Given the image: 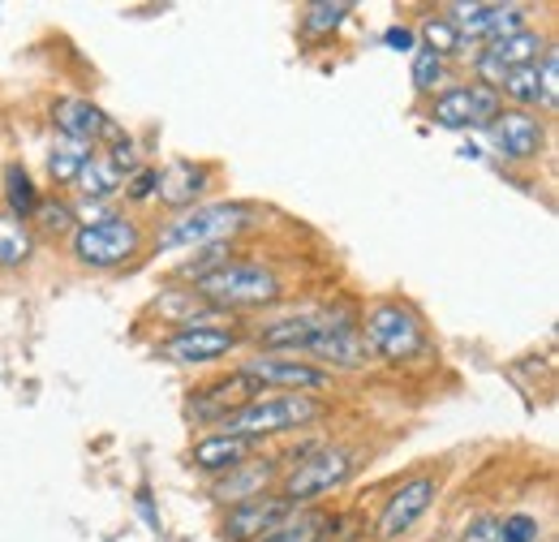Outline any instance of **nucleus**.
I'll return each instance as SVG.
<instances>
[{
	"instance_id": "nucleus-1",
	"label": "nucleus",
	"mask_w": 559,
	"mask_h": 542,
	"mask_svg": "<svg viewBox=\"0 0 559 542\" xmlns=\"http://www.w3.org/2000/svg\"><path fill=\"white\" fill-rule=\"evenodd\" d=\"M323 417V401L306 397V392H263L259 401L237 409L233 417L219 422V435H241V439H267V435H284V431H301L310 422Z\"/></svg>"
},
{
	"instance_id": "nucleus-2",
	"label": "nucleus",
	"mask_w": 559,
	"mask_h": 542,
	"mask_svg": "<svg viewBox=\"0 0 559 542\" xmlns=\"http://www.w3.org/2000/svg\"><path fill=\"white\" fill-rule=\"evenodd\" d=\"M254 224V207L250 203H203L181 211L159 237V250H207V246H224L228 237L246 233Z\"/></svg>"
},
{
	"instance_id": "nucleus-3",
	"label": "nucleus",
	"mask_w": 559,
	"mask_h": 542,
	"mask_svg": "<svg viewBox=\"0 0 559 542\" xmlns=\"http://www.w3.org/2000/svg\"><path fill=\"white\" fill-rule=\"evenodd\" d=\"M194 293L215 310H254L280 297V275L263 263H224L203 280H194Z\"/></svg>"
},
{
	"instance_id": "nucleus-4",
	"label": "nucleus",
	"mask_w": 559,
	"mask_h": 542,
	"mask_svg": "<svg viewBox=\"0 0 559 542\" xmlns=\"http://www.w3.org/2000/svg\"><path fill=\"white\" fill-rule=\"evenodd\" d=\"M353 452L345 448H310L306 457H297L293 461V470L284 474V486H280V495L288 499V504H314V499H323V495H332V491H341L345 482L353 478Z\"/></svg>"
},
{
	"instance_id": "nucleus-5",
	"label": "nucleus",
	"mask_w": 559,
	"mask_h": 542,
	"mask_svg": "<svg viewBox=\"0 0 559 542\" xmlns=\"http://www.w3.org/2000/svg\"><path fill=\"white\" fill-rule=\"evenodd\" d=\"M142 250V228L126 215L91 220L73 233V259L86 268H121Z\"/></svg>"
},
{
	"instance_id": "nucleus-6",
	"label": "nucleus",
	"mask_w": 559,
	"mask_h": 542,
	"mask_svg": "<svg viewBox=\"0 0 559 542\" xmlns=\"http://www.w3.org/2000/svg\"><path fill=\"white\" fill-rule=\"evenodd\" d=\"M361 328H366L361 340H366L370 353L383 357V362H414L421 349H426V332H421L418 315L405 310L401 302H379V306H370V315H366Z\"/></svg>"
},
{
	"instance_id": "nucleus-7",
	"label": "nucleus",
	"mask_w": 559,
	"mask_h": 542,
	"mask_svg": "<svg viewBox=\"0 0 559 542\" xmlns=\"http://www.w3.org/2000/svg\"><path fill=\"white\" fill-rule=\"evenodd\" d=\"M499 108H503L499 91H490L483 82H465V86H448L443 95H435L430 121L443 130H487L499 117Z\"/></svg>"
},
{
	"instance_id": "nucleus-8",
	"label": "nucleus",
	"mask_w": 559,
	"mask_h": 542,
	"mask_svg": "<svg viewBox=\"0 0 559 542\" xmlns=\"http://www.w3.org/2000/svg\"><path fill=\"white\" fill-rule=\"evenodd\" d=\"M443 13L456 26L461 44H495V39H508V35L525 31V9L521 4H483V0H469V4H448Z\"/></svg>"
},
{
	"instance_id": "nucleus-9",
	"label": "nucleus",
	"mask_w": 559,
	"mask_h": 542,
	"mask_svg": "<svg viewBox=\"0 0 559 542\" xmlns=\"http://www.w3.org/2000/svg\"><path fill=\"white\" fill-rule=\"evenodd\" d=\"M241 375H250L263 392H323L332 388V370L310 366V362H293V357H276V353H259L250 362H241Z\"/></svg>"
},
{
	"instance_id": "nucleus-10",
	"label": "nucleus",
	"mask_w": 559,
	"mask_h": 542,
	"mask_svg": "<svg viewBox=\"0 0 559 542\" xmlns=\"http://www.w3.org/2000/svg\"><path fill=\"white\" fill-rule=\"evenodd\" d=\"M435 495H439V478H430V474L409 478V482H405V486H396V491H392V499L383 504V512H379V521H374V534H379L383 542L405 539L421 517L430 512Z\"/></svg>"
},
{
	"instance_id": "nucleus-11",
	"label": "nucleus",
	"mask_w": 559,
	"mask_h": 542,
	"mask_svg": "<svg viewBox=\"0 0 559 542\" xmlns=\"http://www.w3.org/2000/svg\"><path fill=\"white\" fill-rule=\"evenodd\" d=\"M293 508H297V504H288L280 491H267V495L246 499V504H233V508L224 512L219 539L224 542H259L263 534H272Z\"/></svg>"
},
{
	"instance_id": "nucleus-12",
	"label": "nucleus",
	"mask_w": 559,
	"mask_h": 542,
	"mask_svg": "<svg viewBox=\"0 0 559 542\" xmlns=\"http://www.w3.org/2000/svg\"><path fill=\"white\" fill-rule=\"evenodd\" d=\"M233 349H237V332L233 328L199 323V328H177L173 337L159 344V357H168L177 366H207V362H219Z\"/></svg>"
},
{
	"instance_id": "nucleus-13",
	"label": "nucleus",
	"mask_w": 559,
	"mask_h": 542,
	"mask_svg": "<svg viewBox=\"0 0 559 542\" xmlns=\"http://www.w3.org/2000/svg\"><path fill=\"white\" fill-rule=\"evenodd\" d=\"M543 35L538 31H516V35H508V39H495V44H487L478 57H474V66H478V82L483 86H490V91H499V82L512 73V69L521 66H534L538 57H543Z\"/></svg>"
},
{
	"instance_id": "nucleus-14",
	"label": "nucleus",
	"mask_w": 559,
	"mask_h": 542,
	"mask_svg": "<svg viewBox=\"0 0 559 542\" xmlns=\"http://www.w3.org/2000/svg\"><path fill=\"white\" fill-rule=\"evenodd\" d=\"M259 397H263V388L250 375L233 370L228 379H215L207 388L190 392V417L194 422H207V426H219L224 417H233L237 409H246L250 401H259Z\"/></svg>"
},
{
	"instance_id": "nucleus-15",
	"label": "nucleus",
	"mask_w": 559,
	"mask_h": 542,
	"mask_svg": "<svg viewBox=\"0 0 559 542\" xmlns=\"http://www.w3.org/2000/svg\"><path fill=\"white\" fill-rule=\"evenodd\" d=\"M490 146L503 155V160H538L543 142H547V130L534 113L525 108H499V117L487 126Z\"/></svg>"
},
{
	"instance_id": "nucleus-16",
	"label": "nucleus",
	"mask_w": 559,
	"mask_h": 542,
	"mask_svg": "<svg viewBox=\"0 0 559 542\" xmlns=\"http://www.w3.org/2000/svg\"><path fill=\"white\" fill-rule=\"evenodd\" d=\"M306 353H314V357H323L328 366H341V370H361V366H370V344L361 340V328L353 323V319H323V332L314 337V344L306 349Z\"/></svg>"
},
{
	"instance_id": "nucleus-17",
	"label": "nucleus",
	"mask_w": 559,
	"mask_h": 542,
	"mask_svg": "<svg viewBox=\"0 0 559 542\" xmlns=\"http://www.w3.org/2000/svg\"><path fill=\"white\" fill-rule=\"evenodd\" d=\"M52 121H57V130L61 138H70V142H82V146H95L99 138H121V130L91 104V99H82V95H66V99H57L52 104Z\"/></svg>"
},
{
	"instance_id": "nucleus-18",
	"label": "nucleus",
	"mask_w": 559,
	"mask_h": 542,
	"mask_svg": "<svg viewBox=\"0 0 559 542\" xmlns=\"http://www.w3.org/2000/svg\"><path fill=\"white\" fill-rule=\"evenodd\" d=\"M207 181H211L207 164L173 160L168 168H155V199L164 207H173V211H190V207H199Z\"/></svg>"
},
{
	"instance_id": "nucleus-19",
	"label": "nucleus",
	"mask_w": 559,
	"mask_h": 542,
	"mask_svg": "<svg viewBox=\"0 0 559 542\" xmlns=\"http://www.w3.org/2000/svg\"><path fill=\"white\" fill-rule=\"evenodd\" d=\"M254 439H241V435H207V439H199L194 448H190V461H194V470H203V474H228V470H237V466H246V461H254Z\"/></svg>"
},
{
	"instance_id": "nucleus-20",
	"label": "nucleus",
	"mask_w": 559,
	"mask_h": 542,
	"mask_svg": "<svg viewBox=\"0 0 559 542\" xmlns=\"http://www.w3.org/2000/svg\"><path fill=\"white\" fill-rule=\"evenodd\" d=\"M280 478V461H246V466H237V470H228V474L215 482V499L219 504H246V499H259V495H267V486Z\"/></svg>"
},
{
	"instance_id": "nucleus-21",
	"label": "nucleus",
	"mask_w": 559,
	"mask_h": 542,
	"mask_svg": "<svg viewBox=\"0 0 559 542\" xmlns=\"http://www.w3.org/2000/svg\"><path fill=\"white\" fill-rule=\"evenodd\" d=\"M323 319L328 315H297V319H284V323H267L263 332H259V344H263V353H306L314 337L323 332Z\"/></svg>"
},
{
	"instance_id": "nucleus-22",
	"label": "nucleus",
	"mask_w": 559,
	"mask_h": 542,
	"mask_svg": "<svg viewBox=\"0 0 559 542\" xmlns=\"http://www.w3.org/2000/svg\"><path fill=\"white\" fill-rule=\"evenodd\" d=\"M73 186L82 190V199H112V195L126 186V173H121L104 151H91V160L82 164V173H78Z\"/></svg>"
},
{
	"instance_id": "nucleus-23",
	"label": "nucleus",
	"mask_w": 559,
	"mask_h": 542,
	"mask_svg": "<svg viewBox=\"0 0 559 542\" xmlns=\"http://www.w3.org/2000/svg\"><path fill=\"white\" fill-rule=\"evenodd\" d=\"M328 526H332V517H328L323 508H293L276 530L263 534L259 542H319Z\"/></svg>"
},
{
	"instance_id": "nucleus-24",
	"label": "nucleus",
	"mask_w": 559,
	"mask_h": 542,
	"mask_svg": "<svg viewBox=\"0 0 559 542\" xmlns=\"http://www.w3.org/2000/svg\"><path fill=\"white\" fill-rule=\"evenodd\" d=\"M35 250V237L26 228V220L0 211V268H22Z\"/></svg>"
},
{
	"instance_id": "nucleus-25",
	"label": "nucleus",
	"mask_w": 559,
	"mask_h": 542,
	"mask_svg": "<svg viewBox=\"0 0 559 542\" xmlns=\"http://www.w3.org/2000/svg\"><path fill=\"white\" fill-rule=\"evenodd\" d=\"M4 203H9V215L17 220H31V211L39 203V190L22 164H4Z\"/></svg>"
},
{
	"instance_id": "nucleus-26",
	"label": "nucleus",
	"mask_w": 559,
	"mask_h": 542,
	"mask_svg": "<svg viewBox=\"0 0 559 542\" xmlns=\"http://www.w3.org/2000/svg\"><path fill=\"white\" fill-rule=\"evenodd\" d=\"M499 99H512V108H538L543 104V91H538V61L534 66L512 69L503 82H499Z\"/></svg>"
},
{
	"instance_id": "nucleus-27",
	"label": "nucleus",
	"mask_w": 559,
	"mask_h": 542,
	"mask_svg": "<svg viewBox=\"0 0 559 542\" xmlns=\"http://www.w3.org/2000/svg\"><path fill=\"white\" fill-rule=\"evenodd\" d=\"M91 151H95V146H82V142H70V138H57V146H52V155H48V173H52V181H57V186H73L78 173H82V164L91 160Z\"/></svg>"
},
{
	"instance_id": "nucleus-28",
	"label": "nucleus",
	"mask_w": 559,
	"mask_h": 542,
	"mask_svg": "<svg viewBox=\"0 0 559 542\" xmlns=\"http://www.w3.org/2000/svg\"><path fill=\"white\" fill-rule=\"evenodd\" d=\"M418 35H421V48H430V52L443 57V61L456 57V52H465V44H461V35H456V26H452L448 17H435V13H430V17L421 22Z\"/></svg>"
},
{
	"instance_id": "nucleus-29",
	"label": "nucleus",
	"mask_w": 559,
	"mask_h": 542,
	"mask_svg": "<svg viewBox=\"0 0 559 542\" xmlns=\"http://www.w3.org/2000/svg\"><path fill=\"white\" fill-rule=\"evenodd\" d=\"M353 13V4H345V0H323V4H306L301 9V31L306 35H332V31H341V22Z\"/></svg>"
},
{
	"instance_id": "nucleus-30",
	"label": "nucleus",
	"mask_w": 559,
	"mask_h": 542,
	"mask_svg": "<svg viewBox=\"0 0 559 542\" xmlns=\"http://www.w3.org/2000/svg\"><path fill=\"white\" fill-rule=\"evenodd\" d=\"M31 220L44 228V233H70L73 224H78V211L70 203H61V199H39L35 211H31Z\"/></svg>"
},
{
	"instance_id": "nucleus-31",
	"label": "nucleus",
	"mask_w": 559,
	"mask_h": 542,
	"mask_svg": "<svg viewBox=\"0 0 559 542\" xmlns=\"http://www.w3.org/2000/svg\"><path fill=\"white\" fill-rule=\"evenodd\" d=\"M443 82V57H435L430 48H414V86H418L421 95H430L435 86Z\"/></svg>"
},
{
	"instance_id": "nucleus-32",
	"label": "nucleus",
	"mask_w": 559,
	"mask_h": 542,
	"mask_svg": "<svg viewBox=\"0 0 559 542\" xmlns=\"http://www.w3.org/2000/svg\"><path fill=\"white\" fill-rule=\"evenodd\" d=\"M538 91H543V108H556L559 104V52L556 48H543V57H538Z\"/></svg>"
},
{
	"instance_id": "nucleus-33",
	"label": "nucleus",
	"mask_w": 559,
	"mask_h": 542,
	"mask_svg": "<svg viewBox=\"0 0 559 542\" xmlns=\"http://www.w3.org/2000/svg\"><path fill=\"white\" fill-rule=\"evenodd\" d=\"M543 539V526L530 517V512H512L499 521V542H538Z\"/></svg>"
},
{
	"instance_id": "nucleus-34",
	"label": "nucleus",
	"mask_w": 559,
	"mask_h": 542,
	"mask_svg": "<svg viewBox=\"0 0 559 542\" xmlns=\"http://www.w3.org/2000/svg\"><path fill=\"white\" fill-rule=\"evenodd\" d=\"M383 48H392V52H414V48H418V31H409V26H388V31H383Z\"/></svg>"
},
{
	"instance_id": "nucleus-35",
	"label": "nucleus",
	"mask_w": 559,
	"mask_h": 542,
	"mask_svg": "<svg viewBox=\"0 0 559 542\" xmlns=\"http://www.w3.org/2000/svg\"><path fill=\"white\" fill-rule=\"evenodd\" d=\"M126 195H130L134 203H146V199H155V168H139V173H134V181L126 186Z\"/></svg>"
},
{
	"instance_id": "nucleus-36",
	"label": "nucleus",
	"mask_w": 559,
	"mask_h": 542,
	"mask_svg": "<svg viewBox=\"0 0 559 542\" xmlns=\"http://www.w3.org/2000/svg\"><path fill=\"white\" fill-rule=\"evenodd\" d=\"M461 542H499V521H495V517H478V521L461 534Z\"/></svg>"
}]
</instances>
